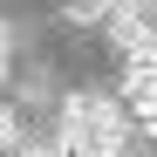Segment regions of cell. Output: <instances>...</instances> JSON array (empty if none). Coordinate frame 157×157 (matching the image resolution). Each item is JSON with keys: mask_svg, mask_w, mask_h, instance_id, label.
I'll return each instance as SVG.
<instances>
[{"mask_svg": "<svg viewBox=\"0 0 157 157\" xmlns=\"http://www.w3.org/2000/svg\"><path fill=\"white\" fill-rule=\"evenodd\" d=\"M137 123H144V137L157 144V109H137Z\"/></svg>", "mask_w": 157, "mask_h": 157, "instance_id": "obj_6", "label": "cell"}, {"mask_svg": "<svg viewBox=\"0 0 157 157\" xmlns=\"http://www.w3.org/2000/svg\"><path fill=\"white\" fill-rule=\"evenodd\" d=\"M7 157H55V144H28V137H21V144H14Z\"/></svg>", "mask_w": 157, "mask_h": 157, "instance_id": "obj_5", "label": "cell"}, {"mask_svg": "<svg viewBox=\"0 0 157 157\" xmlns=\"http://www.w3.org/2000/svg\"><path fill=\"white\" fill-rule=\"evenodd\" d=\"M109 7H116V0H75L68 21H75V28H102V21H109Z\"/></svg>", "mask_w": 157, "mask_h": 157, "instance_id": "obj_3", "label": "cell"}, {"mask_svg": "<svg viewBox=\"0 0 157 157\" xmlns=\"http://www.w3.org/2000/svg\"><path fill=\"white\" fill-rule=\"evenodd\" d=\"M0 75H7V55H0Z\"/></svg>", "mask_w": 157, "mask_h": 157, "instance_id": "obj_8", "label": "cell"}, {"mask_svg": "<svg viewBox=\"0 0 157 157\" xmlns=\"http://www.w3.org/2000/svg\"><path fill=\"white\" fill-rule=\"evenodd\" d=\"M123 144H130V123H123L116 96H68L62 102L55 157H123Z\"/></svg>", "mask_w": 157, "mask_h": 157, "instance_id": "obj_1", "label": "cell"}, {"mask_svg": "<svg viewBox=\"0 0 157 157\" xmlns=\"http://www.w3.org/2000/svg\"><path fill=\"white\" fill-rule=\"evenodd\" d=\"M123 102L130 109H157V55H130L123 62Z\"/></svg>", "mask_w": 157, "mask_h": 157, "instance_id": "obj_2", "label": "cell"}, {"mask_svg": "<svg viewBox=\"0 0 157 157\" xmlns=\"http://www.w3.org/2000/svg\"><path fill=\"white\" fill-rule=\"evenodd\" d=\"M7 48H14V41H7V21H0V55H7Z\"/></svg>", "mask_w": 157, "mask_h": 157, "instance_id": "obj_7", "label": "cell"}, {"mask_svg": "<svg viewBox=\"0 0 157 157\" xmlns=\"http://www.w3.org/2000/svg\"><path fill=\"white\" fill-rule=\"evenodd\" d=\"M14 144H21V116H14V109H0V150H14Z\"/></svg>", "mask_w": 157, "mask_h": 157, "instance_id": "obj_4", "label": "cell"}]
</instances>
